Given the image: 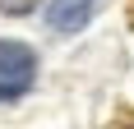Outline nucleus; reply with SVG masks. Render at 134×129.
<instances>
[{"label": "nucleus", "instance_id": "20e7f679", "mask_svg": "<svg viewBox=\"0 0 134 129\" xmlns=\"http://www.w3.org/2000/svg\"><path fill=\"white\" fill-rule=\"evenodd\" d=\"M125 129H134V120H130V125H125Z\"/></svg>", "mask_w": 134, "mask_h": 129}, {"label": "nucleus", "instance_id": "f03ea898", "mask_svg": "<svg viewBox=\"0 0 134 129\" xmlns=\"http://www.w3.org/2000/svg\"><path fill=\"white\" fill-rule=\"evenodd\" d=\"M88 14H93V0H51V9H46V23L55 32H79L88 23Z\"/></svg>", "mask_w": 134, "mask_h": 129}, {"label": "nucleus", "instance_id": "f257e3e1", "mask_svg": "<svg viewBox=\"0 0 134 129\" xmlns=\"http://www.w3.org/2000/svg\"><path fill=\"white\" fill-rule=\"evenodd\" d=\"M37 78V55L23 42H0V102H19Z\"/></svg>", "mask_w": 134, "mask_h": 129}, {"label": "nucleus", "instance_id": "7ed1b4c3", "mask_svg": "<svg viewBox=\"0 0 134 129\" xmlns=\"http://www.w3.org/2000/svg\"><path fill=\"white\" fill-rule=\"evenodd\" d=\"M5 9H28V0H5Z\"/></svg>", "mask_w": 134, "mask_h": 129}]
</instances>
